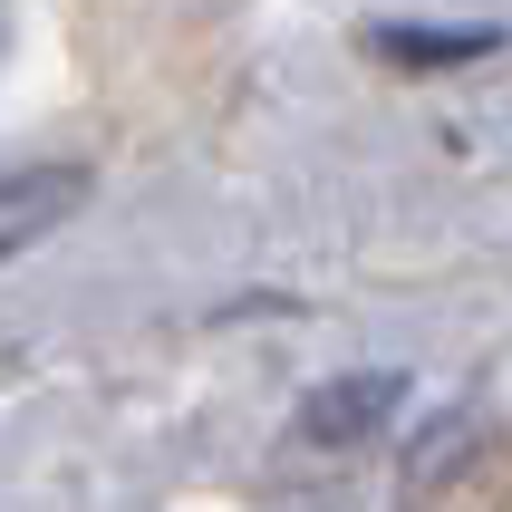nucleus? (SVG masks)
<instances>
[{
    "instance_id": "2",
    "label": "nucleus",
    "mask_w": 512,
    "mask_h": 512,
    "mask_svg": "<svg viewBox=\"0 0 512 512\" xmlns=\"http://www.w3.org/2000/svg\"><path fill=\"white\" fill-rule=\"evenodd\" d=\"M377 49L406 68H455V58H493L503 29H377Z\"/></svg>"
},
{
    "instance_id": "1",
    "label": "nucleus",
    "mask_w": 512,
    "mask_h": 512,
    "mask_svg": "<svg viewBox=\"0 0 512 512\" xmlns=\"http://www.w3.org/2000/svg\"><path fill=\"white\" fill-rule=\"evenodd\" d=\"M406 397V377H339V387H319L310 406H300V435H310V445H348V435H368L377 416H387V406Z\"/></svg>"
}]
</instances>
